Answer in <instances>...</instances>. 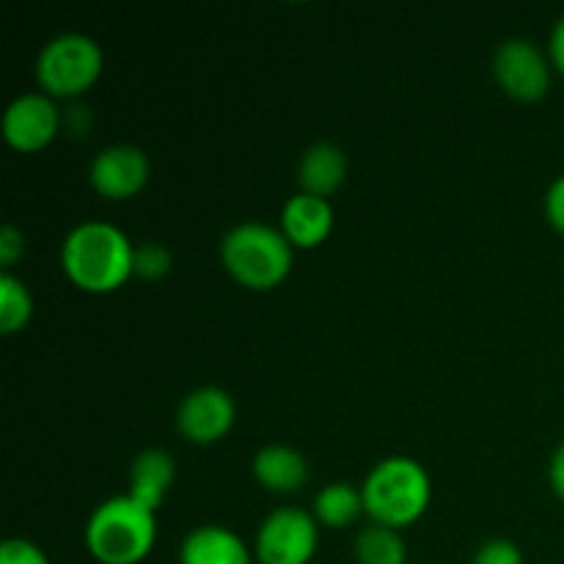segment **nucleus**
Wrapping results in <instances>:
<instances>
[{"instance_id": "obj_1", "label": "nucleus", "mask_w": 564, "mask_h": 564, "mask_svg": "<svg viewBox=\"0 0 564 564\" xmlns=\"http://www.w3.org/2000/svg\"><path fill=\"white\" fill-rule=\"evenodd\" d=\"M61 270L80 292L110 295L135 275V246L108 220H83L64 237Z\"/></svg>"}, {"instance_id": "obj_2", "label": "nucleus", "mask_w": 564, "mask_h": 564, "mask_svg": "<svg viewBox=\"0 0 564 564\" xmlns=\"http://www.w3.org/2000/svg\"><path fill=\"white\" fill-rule=\"evenodd\" d=\"M361 496L369 521L400 532L422 521L430 510L433 479L416 457L391 455L369 468Z\"/></svg>"}, {"instance_id": "obj_3", "label": "nucleus", "mask_w": 564, "mask_h": 564, "mask_svg": "<svg viewBox=\"0 0 564 564\" xmlns=\"http://www.w3.org/2000/svg\"><path fill=\"white\" fill-rule=\"evenodd\" d=\"M220 264L242 290L270 292L290 279L295 248L279 226L242 220L220 240Z\"/></svg>"}, {"instance_id": "obj_4", "label": "nucleus", "mask_w": 564, "mask_h": 564, "mask_svg": "<svg viewBox=\"0 0 564 564\" xmlns=\"http://www.w3.org/2000/svg\"><path fill=\"white\" fill-rule=\"evenodd\" d=\"M86 551L99 564H141L158 543V512L132 496H110L88 516Z\"/></svg>"}, {"instance_id": "obj_5", "label": "nucleus", "mask_w": 564, "mask_h": 564, "mask_svg": "<svg viewBox=\"0 0 564 564\" xmlns=\"http://www.w3.org/2000/svg\"><path fill=\"white\" fill-rule=\"evenodd\" d=\"M105 69V53L86 33H58L42 44L33 64L39 91L58 99H77L91 91Z\"/></svg>"}, {"instance_id": "obj_6", "label": "nucleus", "mask_w": 564, "mask_h": 564, "mask_svg": "<svg viewBox=\"0 0 564 564\" xmlns=\"http://www.w3.org/2000/svg\"><path fill=\"white\" fill-rule=\"evenodd\" d=\"M319 523L312 512L279 507L257 529L253 560L259 564H308L317 554Z\"/></svg>"}, {"instance_id": "obj_7", "label": "nucleus", "mask_w": 564, "mask_h": 564, "mask_svg": "<svg viewBox=\"0 0 564 564\" xmlns=\"http://www.w3.org/2000/svg\"><path fill=\"white\" fill-rule=\"evenodd\" d=\"M549 53L538 47L532 39H505L494 55V77L501 91L516 102H540L551 91Z\"/></svg>"}, {"instance_id": "obj_8", "label": "nucleus", "mask_w": 564, "mask_h": 564, "mask_svg": "<svg viewBox=\"0 0 564 564\" xmlns=\"http://www.w3.org/2000/svg\"><path fill=\"white\" fill-rule=\"evenodd\" d=\"M237 405L218 386H198L176 405V433L193 446H215L235 430Z\"/></svg>"}, {"instance_id": "obj_9", "label": "nucleus", "mask_w": 564, "mask_h": 564, "mask_svg": "<svg viewBox=\"0 0 564 564\" xmlns=\"http://www.w3.org/2000/svg\"><path fill=\"white\" fill-rule=\"evenodd\" d=\"M3 141L20 154H39L58 138L61 110L53 97L28 91L11 99L3 110Z\"/></svg>"}, {"instance_id": "obj_10", "label": "nucleus", "mask_w": 564, "mask_h": 564, "mask_svg": "<svg viewBox=\"0 0 564 564\" xmlns=\"http://www.w3.org/2000/svg\"><path fill=\"white\" fill-rule=\"evenodd\" d=\"M152 180L147 152L132 143H113L94 154L88 165V185L105 202H130Z\"/></svg>"}, {"instance_id": "obj_11", "label": "nucleus", "mask_w": 564, "mask_h": 564, "mask_svg": "<svg viewBox=\"0 0 564 564\" xmlns=\"http://www.w3.org/2000/svg\"><path fill=\"white\" fill-rule=\"evenodd\" d=\"M336 215L328 198L308 196V193H295L286 198L279 215V229L290 240L295 251H314L334 235Z\"/></svg>"}, {"instance_id": "obj_12", "label": "nucleus", "mask_w": 564, "mask_h": 564, "mask_svg": "<svg viewBox=\"0 0 564 564\" xmlns=\"http://www.w3.org/2000/svg\"><path fill=\"white\" fill-rule=\"evenodd\" d=\"M251 474L259 488L275 496H292L308 482V460L303 452L286 444H268L253 455Z\"/></svg>"}, {"instance_id": "obj_13", "label": "nucleus", "mask_w": 564, "mask_h": 564, "mask_svg": "<svg viewBox=\"0 0 564 564\" xmlns=\"http://www.w3.org/2000/svg\"><path fill=\"white\" fill-rule=\"evenodd\" d=\"M180 564H253V551L229 527L204 523L182 540Z\"/></svg>"}, {"instance_id": "obj_14", "label": "nucleus", "mask_w": 564, "mask_h": 564, "mask_svg": "<svg viewBox=\"0 0 564 564\" xmlns=\"http://www.w3.org/2000/svg\"><path fill=\"white\" fill-rule=\"evenodd\" d=\"M347 171H350V160L345 149L330 141L312 143L297 160V185H301V193H308V196L330 198L345 185Z\"/></svg>"}, {"instance_id": "obj_15", "label": "nucleus", "mask_w": 564, "mask_h": 564, "mask_svg": "<svg viewBox=\"0 0 564 564\" xmlns=\"http://www.w3.org/2000/svg\"><path fill=\"white\" fill-rule=\"evenodd\" d=\"M176 479V463L165 449H143L130 466V488L127 496L158 512L171 494Z\"/></svg>"}, {"instance_id": "obj_16", "label": "nucleus", "mask_w": 564, "mask_h": 564, "mask_svg": "<svg viewBox=\"0 0 564 564\" xmlns=\"http://www.w3.org/2000/svg\"><path fill=\"white\" fill-rule=\"evenodd\" d=\"M314 521L323 529H334V532H341V529L352 527L364 512V496L361 488H352L350 482H330L314 496Z\"/></svg>"}, {"instance_id": "obj_17", "label": "nucleus", "mask_w": 564, "mask_h": 564, "mask_svg": "<svg viewBox=\"0 0 564 564\" xmlns=\"http://www.w3.org/2000/svg\"><path fill=\"white\" fill-rule=\"evenodd\" d=\"M352 554L358 564H408V545L402 534L378 523H369L358 532Z\"/></svg>"}, {"instance_id": "obj_18", "label": "nucleus", "mask_w": 564, "mask_h": 564, "mask_svg": "<svg viewBox=\"0 0 564 564\" xmlns=\"http://www.w3.org/2000/svg\"><path fill=\"white\" fill-rule=\"evenodd\" d=\"M33 317V295L14 273H0V330L14 336L28 328Z\"/></svg>"}, {"instance_id": "obj_19", "label": "nucleus", "mask_w": 564, "mask_h": 564, "mask_svg": "<svg viewBox=\"0 0 564 564\" xmlns=\"http://www.w3.org/2000/svg\"><path fill=\"white\" fill-rule=\"evenodd\" d=\"M171 264H174V257H171L169 248L163 242L147 240L141 246H135V279L143 281H160L171 273Z\"/></svg>"}, {"instance_id": "obj_20", "label": "nucleus", "mask_w": 564, "mask_h": 564, "mask_svg": "<svg viewBox=\"0 0 564 564\" xmlns=\"http://www.w3.org/2000/svg\"><path fill=\"white\" fill-rule=\"evenodd\" d=\"M471 564H523V551L512 540L494 538L479 545Z\"/></svg>"}, {"instance_id": "obj_21", "label": "nucleus", "mask_w": 564, "mask_h": 564, "mask_svg": "<svg viewBox=\"0 0 564 564\" xmlns=\"http://www.w3.org/2000/svg\"><path fill=\"white\" fill-rule=\"evenodd\" d=\"M0 564H50V560L31 540L11 538L0 545Z\"/></svg>"}, {"instance_id": "obj_22", "label": "nucleus", "mask_w": 564, "mask_h": 564, "mask_svg": "<svg viewBox=\"0 0 564 564\" xmlns=\"http://www.w3.org/2000/svg\"><path fill=\"white\" fill-rule=\"evenodd\" d=\"M22 257H25V235L14 224H6L0 229V268H3V273H11V268Z\"/></svg>"}, {"instance_id": "obj_23", "label": "nucleus", "mask_w": 564, "mask_h": 564, "mask_svg": "<svg viewBox=\"0 0 564 564\" xmlns=\"http://www.w3.org/2000/svg\"><path fill=\"white\" fill-rule=\"evenodd\" d=\"M543 207H545V220H549L551 229L564 237V174L551 182V187L545 191Z\"/></svg>"}, {"instance_id": "obj_24", "label": "nucleus", "mask_w": 564, "mask_h": 564, "mask_svg": "<svg viewBox=\"0 0 564 564\" xmlns=\"http://www.w3.org/2000/svg\"><path fill=\"white\" fill-rule=\"evenodd\" d=\"M549 485H551V490H554L556 499H560L564 505V441L560 446H556L554 455H551Z\"/></svg>"}, {"instance_id": "obj_25", "label": "nucleus", "mask_w": 564, "mask_h": 564, "mask_svg": "<svg viewBox=\"0 0 564 564\" xmlns=\"http://www.w3.org/2000/svg\"><path fill=\"white\" fill-rule=\"evenodd\" d=\"M549 58L551 66L564 77V14L556 20L554 31L549 36Z\"/></svg>"}]
</instances>
